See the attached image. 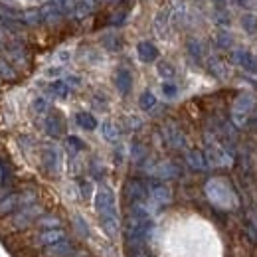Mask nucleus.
Segmentation results:
<instances>
[{
    "label": "nucleus",
    "instance_id": "obj_1",
    "mask_svg": "<svg viewBox=\"0 0 257 257\" xmlns=\"http://www.w3.org/2000/svg\"><path fill=\"white\" fill-rule=\"evenodd\" d=\"M95 210L99 214L101 226L107 232L109 238H115L119 234V216H117V204H115V194L111 188L101 186L95 194Z\"/></svg>",
    "mask_w": 257,
    "mask_h": 257
},
{
    "label": "nucleus",
    "instance_id": "obj_2",
    "mask_svg": "<svg viewBox=\"0 0 257 257\" xmlns=\"http://www.w3.org/2000/svg\"><path fill=\"white\" fill-rule=\"evenodd\" d=\"M254 107H256V99H254V95H250V93H242V95L236 99V103H234V109H232V121H234L238 127H244V125L248 123V117L252 115Z\"/></svg>",
    "mask_w": 257,
    "mask_h": 257
},
{
    "label": "nucleus",
    "instance_id": "obj_3",
    "mask_svg": "<svg viewBox=\"0 0 257 257\" xmlns=\"http://www.w3.org/2000/svg\"><path fill=\"white\" fill-rule=\"evenodd\" d=\"M125 196L132 204H140L148 196V188L138 180H128L127 186H125Z\"/></svg>",
    "mask_w": 257,
    "mask_h": 257
},
{
    "label": "nucleus",
    "instance_id": "obj_4",
    "mask_svg": "<svg viewBox=\"0 0 257 257\" xmlns=\"http://www.w3.org/2000/svg\"><path fill=\"white\" fill-rule=\"evenodd\" d=\"M62 240H65V232L60 230V228H54V230H44L36 238V244L38 246H44V248H50V246H54V244H58Z\"/></svg>",
    "mask_w": 257,
    "mask_h": 257
},
{
    "label": "nucleus",
    "instance_id": "obj_5",
    "mask_svg": "<svg viewBox=\"0 0 257 257\" xmlns=\"http://www.w3.org/2000/svg\"><path fill=\"white\" fill-rule=\"evenodd\" d=\"M42 162H44V166H46L48 172H54L56 174L60 170V152H58V148H54V146L44 148Z\"/></svg>",
    "mask_w": 257,
    "mask_h": 257
},
{
    "label": "nucleus",
    "instance_id": "obj_6",
    "mask_svg": "<svg viewBox=\"0 0 257 257\" xmlns=\"http://www.w3.org/2000/svg\"><path fill=\"white\" fill-rule=\"evenodd\" d=\"M148 196H150L152 202H156V204L162 206V204H168V202H170L172 192H170V188L164 186V184H154V186L148 188Z\"/></svg>",
    "mask_w": 257,
    "mask_h": 257
},
{
    "label": "nucleus",
    "instance_id": "obj_7",
    "mask_svg": "<svg viewBox=\"0 0 257 257\" xmlns=\"http://www.w3.org/2000/svg\"><path fill=\"white\" fill-rule=\"evenodd\" d=\"M234 62H238L246 71L257 73V56H254V54H250V52H236L234 54Z\"/></svg>",
    "mask_w": 257,
    "mask_h": 257
},
{
    "label": "nucleus",
    "instance_id": "obj_8",
    "mask_svg": "<svg viewBox=\"0 0 257 257\" xmlns=\"http://www.w3.org/2000/svg\"><path fill=\"white\" fill-rule=\"evenodd\" d=\"M136 54H138L140 62H144V64H150V62H154L158 58V50L150 42H140L136 46Z\"/></svg>",
    "mask_w": 257,
    "mask_h": 257
},
{
    "label": "nucleus",
    "instance_id": "obj_9",
    "mask_svg": "<svg viewBox=\"0 0 257 257\" xmlns=\"http://www.w3.org/2000/svg\"><path fill=\"white\" fill-rule=\"evenodd\" d=\"M73 252H75V248L69 242H65V240H62V242H58V244L48 248V254L52 257H71Z\"/></svg>",
    "mask_w": 257,
    "mask_h": 257
},
{
    "label": "nucleus",
    "instance_id": "obj_10",
    "mask_svg": "<svg viewBox=\"0 0 257 257\" xmlns=\"http://www.w3.org/2000/svg\"><path fill=\"white\" fill-rule=\"evenodd\" d=\"M115 85H117V89L123 95H127L128 91H130V87H132V75L128 73L127 69H119L117 75H115Z\"/></svg>",
    "mask_w": 257,
    "mask_h": 257
},
{
    "label": "nucleus",
    "instance_id": "obj_11",
    "mask_svg": "<svg viewBox=\"0 0 257 257\" xmlns=\"http://www.w3.org/2000/svg\"><path fill=\"white\" fill-rule=\"evenodd\" d=\"M40 214V210L36 206H30V208H22V212L18 214L16 218V228H26L28 224L34 222V218Z\"/></svg>",
    "mask_w": 257,
    "mask_h": 257
},
{
    "label": "nucleus",
    "instance_id": "obj_12",
    "mask_svg": "<svg viewBox=\"0 0 257 257\" xmlns=\"http://www.w3.org/2000/svg\"><path fill=\"white\" fill-rule=\"evenodd\" d=\"M186 160H188V164H190L192 168H196V170H206V168H208V160L204 158V154H202L200 150H188Z\"/></svg>",
    "mask_w": 257,
    "mask_h": 257
},
{
    "label": "nucleus",
    "instance_id": "obj_13",
    "mask_svg": "<svg viewBox=\"0 0 257 257\" xmlns=\"http://www.w3.org/2000/svg\"><path fill=\"white\" fill-rule=\"evenodd\" d=\"M46 130H48V134H50V136H60V134L64 132L62 119H60V117H56V115L48 117V119H46Z\"/></svg>",
    "mask_w": 257,
    "mask_h": 257
},
{
    "label": "nucleus",
    "instance_id": "obj_14",
    "mask_svg": "<svg viewBox=\"0 0 257 257\" xmlns=\"http://www.w3.org/2000/svg\"><path fill=\"white\" fill-rule=\"evenodd\" d=\"M50 91H52V95H54V97L65 99V97L69 95V85H67V81L58 79V81H54V83L50 85Z\"/></svg>",
    "mask_w": 257,
    "mask_h": 257
},
{
    "label": "nucleus",
    "instance_id": "obj_15",
    "mask_svg": "<svg viewBox=\"0 0 257 257\" xmlns=\"http://www.w3.org/2000/svg\"><path fill=\"white\" fill-rule=\"evenodd\" d=\"M75 121H77L79 127L85 128V130H93V128L97 127V121H95V117L91 113H77L75 115Z\"/></svg>",
    "mask_w": 257,
    "mask_h": 257
},
{
    "label": "nucleus",
    "instance_id": "obj_16",
    "mask_svg": "<svg viewBox=\"0 0 257 257\" xmlns=\"http://www.w3.org/2000/svg\"><path fill=\"white\" fill-rule=\"evenodd\" d=\"M156 174H158L160 178H174V176H178V170H176V166H174V164L164 162V164H158Z\"/></svg>",
    "mask_w": 257,
    "mask_h": 257
},
{
    "label": "nucleus",
    "instance_id": "obj_17",
    "mask_svg": "<svg viewBox=\"0 0 257 257\" xmlns=\"http://www.w3.org/2000/svg\"><path fill=\"white\" fill-rule=\"evenodd\" d=\"M242 26H244V30L248 32V34H254L257 32V16L256 14H244L242 16Z\"/></svg>",
    "mask_w": 257,
    "mask_h": 257
},
{
    "label": "nucleus",
    "instance_id": "obj_18",
    "mask_svg": "<svg viewBox=\"0 0 257 257\" xmlns=\"http://www.w3.org/2000/svg\"><path fill=\"white\" fill-rule=\"evenodd\" d=\"M101 132H103V136H105L107 140H111V142H115V140L119 138V130L115 128L113 123H109V121L101 125Z\"/></svg>",
    "mask_w": 257,
    "mask_h": 257
},
{
    "label": "nucleus",
    "instance_id": "obj_19",
    "mask_svg": "<svg viewBox=\"0 0 257 257\" xmlns=\"http://www.w3.org/2000/svg\"><path fill=\"white\" fill-rule=\"evenodd\" d=\"M154 105H156V97L152 95V91H144V93L140 95V107H142L144 111H150Z\"/></svg>",
    "mask_w": 257,
    "mask_h": 257
},
{
    "label": "nucleus",
    "instance_id": "obj_20",
    "mask_svg": "<svg viewBox=\"0 0 257 257\" xmlns=\"http://www.w3.org/2000/svg\"><path fill=\"white\" fill-rule=\"evenodd\" d=\"M54 4L60 8V12H62V14L75 12V0H54Z\"/></svg>",
    "mask_w": 257,
    "mask_h": 257
},
{
    "label": "nucleus",
    "instance_id": "obj_21",
    "mask_svg": "<svg viewBox=\"0 0 257 257\" xmlns=\"http://www.w3.org/2000/svg\"><path fill=\"white\" fill-rule=\"evenodd\" d=\"M38 224L46 230H54V228H60V220L56 216H44L42 220H38Z\"/></svg>",
    "mask_w": 257,
    "mask_h": 257
},
{
    "label": "nucleus",
    "instance_id": "obj_22",
    "mask_svg": "<svg viewBox=\"0 0 257 257\" xmlns=\"http://www.w3.org/2000/svg\"><path fill=\"white\" fill-rule=\"evenodd\" d=\"M188 52L192 54V58L200 60V58H202V44H200L198 40H190V42H188Z\"/></svg>",
    "mask_w": 257,
    "mask_h": 257
},
{
    "label": "nucleus",
    "instance_id": "obj_23",
    "mask_svg": "<svg viewBox=\"0 0 257 257\" xmlns=\"http://www.w3.org/2000/svg\"><path fill=\"white\" fill-rule=\"evenodd\" d=\"M75 228H77V232H79V236L81 238H89V228H87V224L83 222V218L81 216H75Z\"/></svg>",
    "mask_w": 257,
    "mask_h": 257
},
{
    "label": "nucleus",
    "instance_id": "obj_24",
    "mask_svg": "<svg viewBox=\"0 0 257 257\" xmlns=\"http://www.w3.org/2000/svg\"><path fill=\"white\" fill-rule=\"evenodd\" d=\"M210 71H212L214 75H218V77H224V75H226V69H224V65L220 64V60H210Z\"/></svg>",
    "mask_w": 257,
    "mask_h": 257
},
{
    "label": "nucleus",
    "instance_id": "obj_25",
    "mask_svg": "<svg viewBox=\"0 0 257 257\" xmlns=\"http://www.w3.org/2000/svg\"><path fill=\"white\" fill-rule=\"evenodd\" d=\"M216 42H218V46H220V48H224V50H226V48H230V46H232V42H234V40H232V36H230V34L220 32V34H218V38H216Z\"/></svg>",
    "mask_w": 257,
    "mask_h": 257
},
{
    "label": "nucleus",
    "instance_id": "obj_26",
    "mask_svg": "<svg viewBox=\"0 0 257 257\" xmlns=\"http://www.w3.org/2000/svg\"><path fill=\"white\" fill-rule=\"evenodd\" d=\"M32 107H34V111L36 113H46L48 111V101L44 99V97H38V99H34V103H32Z\"/></svg>",
    "mask_w": 257,
    "mask_h": 257
},
{
    "label": "nucleus",
    "instance_id": "obj_27",
    "mask_svg": "<svg viewBox=\"0 0 257 257\" xmlns=\"http://www.w3.org/2000/svg\"><path fill=\"white\" fill-rule=\"evenodd\" d=\"M158 73L162 75V77H174V67L170 65V64H158Z\"/></svg>",
    "mask_w": 257,
    "mask_h": 257
},
{
    "label": "nucleus",
    "instance_id": "obj_28",
    "mask_svg": "<svg viewBox=\"0 0 257 257\" xmlns=\"http://www.w3.org/2000/svg\"><path fill=\"white\" fill-rule=\"evenodd\" d=\"M0 75H2V77H8V79H12L16 73H14V69H12V67H10L6 62H2V60H0Z\"/></svg>",
    "mask_w": 257,
    "mask_h": 257
},
{
    "label": "nucleus",
    "instance_id": "obj_29",
    "mask_svg": "<svg viewBox=\"0 0 257 257\" xmlns=\"http://www.w3.org/2000/svg\"><path fill=\"white\" fill-rule=\"evenodd\" d=\"M79 190H81V196H83V198H89L91 192H93L91 182H89V180H81V182H79Z\"/></svg>",
    "mask_w": 257,
    "mask_h": 257
},
{
    "label": "nucleus",
    "instance_id": "obj_30",
    "mask_svg": "<svg viewBox=\"0 0 257 257\" xmlns=\"http://www.w3.org/2000/svg\"><path fill=\"white\" fill-rule=\"evenodd\" d=\"M162 93H164L166 97H176L178 87H176L174 83H164V85H162Z\"/></svg>",
    "mask_w": 257,
    "mask_h": 257
},
{
    "label": "nucleus",
    "instance_id": "obj_31",
    "mask_svg": "<svg viewBox=\"0 0 257 257\" xmlns=\"http://www.w3.org/2000/svg\"><path fill=\"white\" fill-rule=\"evenodd\" d=\"M67 142H69V144H71L75 150H83V148H85V144H83V142H81L77 136H69V138H67Z\"/></svg>",
    "mask_w": 257,
    "mask_h": 257
},
{
    "label": "nucleus",
    "instance_id": "obj_32",
    "mask_svg": "<svg viewBox=\"0 0 257 257\" xmlns=\"http://www.w3.org/2000/svg\"><path fill=\"white\" fill-rule=\"evenodd\" d=\"M132 156H134V160H140V158L144 156V150H142V146H140V144H134V150H132Z\"/></svg>",
    "mask_w": 257,
    "mask_h": 257
},
{
    "label": "nucleus",
    "instance_id": "obj_33",
    "mask_svg": "<svg viewBox=\"0 0 257 257\" xmlns=\"http://www.w3.org/2000/svg\"><path fill=\"white\" fill-rule=\"evenodd\" d=\"M48 73H50V75H56V73H60V67H52Z\"/></svg>",
    "mask_w": 257,
    "mask_h": 257
},
{
    "label": "nucleus",
    "instance_id": "obj_34",
    "mask_svg": "<svg viewBox=\"0 0 257 257\" xmlns=\"http://www.w3.org/2000/svg\"><path fill=\"white\" fill-rule=\"evenodd\" d=\"M105 2H115V0H105Z\"/></svg>",
    "mask_w": 257,
    "mask_h": 257
},
{
    "label": "nucleus",
    "instance_id": "obj_35",
    "mask_svg": "<svg viewBox=\"0 0 257 257\" xmlns=\"http://www.w3.org/2000/svg\"><path fill=\"white\" fill-rule=\"evenodd\" d=\"M216 2H222V0H216Z\"/></svg>",
    "mask_w": 257,
    "mask_h": 257
},
{
    "label": "nucleus",
    "instance_id": "obj_36",
    "mask_svg": "<svg viewBox=\"0 0 257 257\" xmlns=\"http://www.w3.org/2000/svg\"><path fill=\"white\" fill-rule=\"evenodd\" d=\"M256 123H257V121H256Z\"/></svg>",
    "mask_w": 257,
    "mask_h": 257
}]
</instances>
